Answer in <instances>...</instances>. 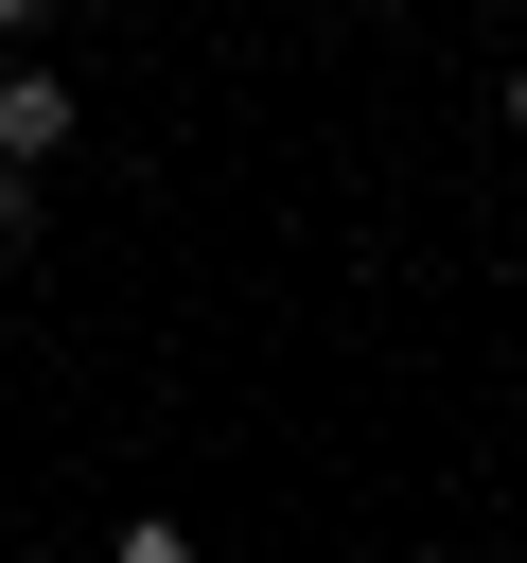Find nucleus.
I'll use <instances>...</instances> for the list:
<instances>
[{"mask_svg":"<svg viewBox=\"0 0 527 563\" xmlns=\"http://www.w3.org/2000/svg\"><path fill=\"white\" fill-rule=\"evenodd\" d=\"M105 563H193V528H158V510H141V528H123Z\"/></svg>","mask_w":527,"mask_h":563,"instance_id":"nucleus-2","label":"nucleus"},{"mask_svg":"<svg viewBox=\"0 0 527 563\" xmlns=\"http://www.w3.org/2000/svg\"><path fill=\"white\" fill-rule=\"evenodd\" d=\"M18 229H35V158H0V246H18Z\"/></svg>","mask_w":527,"mask_h":563,"instance_id":"nucleus-3","label":"nucleus"},{"mask_svg":"<svg viewBox=\"0 0 527 563\" xmlns=\"http://www.w3.org/2000/svg\"><path fill=\"white\" fill-rule=\"evenodd\" d=\"M70 141V88L53 70H0V158H53Z\"/></svg>","mask_w":527,"mask_h":563,"instance_id":"nucleus-1","label":"nucleus"},{"mask_svg":"<svg viewBox=\"0 0 527 563\" xmlns=\"http://www.w3.org/2000/svg\"><path fill=\"white\" fill-rule=\"evenodd\" d=\"M0 35H35V0H0Z\"/></svg>","mask_w":527,"mask_h":563,"instance_id":"nucleus-4","label":"nucleus"},{"mask_svg":"<svg viewBox=\"0 0 527 563\" xmlns=\"http://www.w3.org/2000/svg\"><path fill=\"white\" fill-rule=\"evenodd\" d=\"M509 123H527V70H509Z\"/></svg>","mask_w":527,"mask_h":563,"instance_id":"nucleus-5","label":"nucleus"},{"mask_svg":"<svg viewBox=\"0 0 527 563\" xmlns=\"http://www.w3.org/2000/svg\"><path fill=\"white\" fill-rule=\"evenodd\" d=\"M0 563H35V545H0Z\"/></svg>","mask_w":527,"mask_h":563,"instance_id":"nucleus-6","label":"nucleus"}]
</instances>
